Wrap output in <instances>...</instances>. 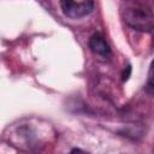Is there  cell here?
Returning <instances> with one entry per match:
<instances>
[{
    "instance_id": "obj_2",
    "label": "cell",
    "mask_w": 154,
    "mask_h": 154,
    "mask_svg": "<svg viewBox=\"0 0 154 154\" xmlns=\"http://www.w3.org/2000/svg\"><path fill=\"white\" fill-rule=\"evenodd\" d=\"M122 19L132 29L150 31L154 29V10L143 1H122L119 6Z\"/></svg>"
},
{
    "instance_id": "obj_4",
    "label": "cell",
    "mask_w": 154,
    "mask_h": 154,
    "mask_svg": "<svg viewBox=\"0 0 154 154\" xmlns=\"http://www.w3.org/2000/svg\"><path fill=\"white\" fill-rule=\"evenodd\" d=\"M89 48L90 51L96 54L100 55L102 58H109L111 57V47L107 43L105 36L101 32H95L90 36L89 38Z\"/></svg>"
},
{
    "instance_id": "obj_7",
    "label": "cell",
    "mask_w": 154,
    "mask_h": 154,
    "mask_svg": "<svg viewBox=\"0 0 154 154\" xmlns=\"http://www.w3.org/2000/svg\"><path fill=\"white\" fill-rule=\"evenodd\" d=\"M69 154H89V153H87V152H84V150H82L79 148H73Z\"/></svg>"
},
{
    "instance_id": "obj_5",
    "label": "cell",
    "mask_w": 154,
    "mask_h": 154,
    "mask_svg": "<svg viewBox=\"0 0 154 154\" xmlns=\"http://www.w3.org/2000/svg\"><path fill=\"white\" fill-rule=\"evenodd\" d=\"M148 84L154 88V60L150 63L149 70H148Z\"/></svg>"
},
{
    "instance_id": "obj_3",
    "label": "cell",
    "mask_w": 154,
    "mask_h": 154,
    "mask_svg": "<svg viewBox=\"0 0 154 154\" xmlns=\"http://www.w3.org/2000/svg\"><path fill=\"white\" fill-rule=\"evenodd\" d=\"M61 10L64 14L69 18H82L89 14L94 8V2L91 0H64L60 1Z\"/></svg>"
},
{
    "instance_id": "obj_6",
    "label": "cell",
    "mask_w": 154,
    "mask_h": 154,
    "mask_svg": "<svg viewBox=\"0 0 154 154\" xmlns=\"http://www.w3.org/2000/svg\"><path fill=\"white\" fill-rule=\"evenodd\" d=\"M130 75H131V66L130 65H128L126 67H125V70L123 71V81H128L129 79V77H130Z\"/></svg>"
},
{
    "instance_id": "obj_1",
    "label": "cell",
    "mask_w": 154,
    "mask_h": 154,
    "mask_svg": "<svg viewBox=\"0 0 154 154\" xmlns=\"http://www.w3.org/2000/svg\"><path fill=\"white\" fill-rule=\"evenodd\" d=\"M57 137L52 124L37 118H23L7 126L5 138L14 148L29 153L38 154Z\"/></svg>"
}]
</instances>
